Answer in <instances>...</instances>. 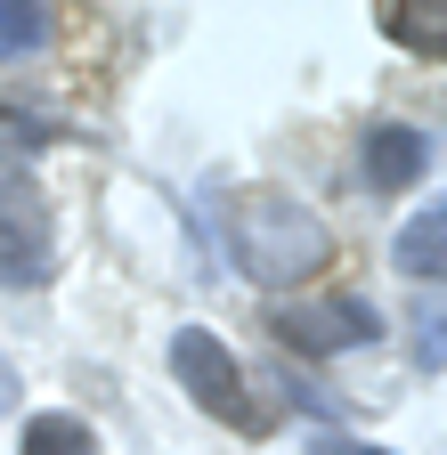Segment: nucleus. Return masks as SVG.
<instances>
[{
	"label": "nucleus",
	"instance_id": "1",
	"mask_svg": "<svg viewBox=\"0 0 447 455\" xmlns=\"http://www.w3.org/2000/svg\"><path fill=\"white\" fill-rule=\"evenodd\" d=\"M228 260L252 284H309L333 260V228L285 188H244L228 204Z\"/></svg>",
	"mask_w": 447,
	"mask_h": 455
},
{
	"label": "nucleus",
	"instance_id": "2",
	"mask_svg": "<svg viewBox=\"0 0 447 455\" xmlns=\"http://www.w3.org/2000/svg\"><path fill=\"white\" fill-rule=\"evenodd\" d=\"M172 374H180V390L196 398L204 415H220V423H236V431H260L268 415L244 398V366L220 350V333H204V325H180L172 333Z\"/></svg>",
	"mask_w": 447,
	"mask_h": 455
},
{
	"label": "nucleus",
	"instance_id": "3",
	"mask_svg": "<svg viewBox=\"0 0 447 455\" xmlns=\"http://www.w3.org/2000/svg\"><path fill=\"white\" fill-rule=\"evenodd\" d=\"M58 276V220L33 180H0V284H49Z\"/></svg>",
	"mask_w": 447,
	"mask_h": 455
},
{
	"label": "nucleus",
	"instance_id": "4",
	"mask_svg": "<svg viewBox=\"0 0 447 455\" xmlns=\"http://www.w3.org/2000/svg\"><path fill=\"white\" fill-rule=\"evenodd\" d=\"M268 333L285 350H301V358H333V350H366L382 333V317L366 301H350V293H325V301H285L268 317Z\"/></svg>",
	"mask_w": 447,
	"mask_h": 455
},
{
	"label": "nucleus",
	"instance_id": "5",
	"mask_svg": "<svg viewBox=\"0 0 447 455\" xmlns=\"http://www.w3.org/2000/svg\"><path fill=\"white\" fill-rule=\"evenodd\" d=\"M358 163H366V180L382 196H399V188H415L423 171H431V131H415V123H374L358 139Z\"/></svg>",
	"mask_w": 447,
	"mask_h": 455
},
{
	"label": "nucleus",
	"instance_id": "6",
	"mask_svg": "<svg viewBox=\"0 0 447 455\" xmlns=\"http://www.w3.org/2000/svg\"><path fill=\"white\" fill-rule=\"evenodd\" d=\"M399 276H423V284H439V268H447V212L439 204H423L407 228H399Z\"/></svg>",
	"mask_w": 447,
	"mask_h": 455
},
{
	"label": "nucleus",
	"instance_id": "7",
	"mask_svg": "<svg viewBox=\"0 0 447 455\" xmlns=\"http://www.w3.org/2000/svg\"><path fill=\"white\" fill-rule=\"evenodd\" d=\"M17 455H98V431L82 415H33Z\"/></svg>",
	"mask_w": 447,
	"mask_h": 455
},
{
	"label": "nucleus",
	"instance_id": "8",
	"mask_svg": "<svg viewBox=\"0 0 447 455\" xmlns=\"http://www.w3.org/2000/svg\"><path fill=\"white\" fill-rule=\"evenodd\" d=\"M41 41H49V17L25 9V0H0V57H25V49H41Z\"/></svg>",
	"mask_w": 447,
	"mask_h": 455
},
{
	"label": "nucleus",
	"instance_id": "9",
	"mask_svg": "<svg viewBox=\"0 0 447 455\" xmlns=\"http://www.w3.org/2000/svg\"><path fill=\"white\" fill-rule=\"evenodd\" d=\"M41 147H49V123H41V114L0 106V171H9L17 155H41Z\"/></svg>",
	"mask_w": 447,
	"mask_h": 455
},
{
	"label": "nucleus",
	"instance_id": "10",
	"mask_svg": "<svg viewBox=\"0 0 447 455\" xmlns=\"http://www.w3.org/2000/svg\"><path fill=\"white\" fill-rule=\"evenodd\" d=\"M390 33H399V41H423V49L439 57V17H423V25H415V17H390Z\"/></svg>",
	"mask_w": 447,
	"mask_h": 455
},
{
	"label": "nucleus",
	"instance_id": "11",
	"mask_svg": "<svg viewBox=\"0 0 447 455\" xmlns=\"http://www.w3.org/2000/svg\"><path fill=\"white\" fill-rule=\"evenodd\" d=\"M423 374H439V309L423 317Z\"/></svg>",
	"mask_w": 447,
	"mask_h": 455
},
{
	"label": "nucleus",
	"instance_id": "12",
	"mask_svg": "<svg viewBox=\"0 0 447 455\" xmlns=\"http://www.w3.org/2000/svg\"><path fill=\"white\" fill-rule=\"evenodd\" d=\"M317 455H390V447H358V439H317Z\"/></svg>",
	"mask_w": 447,
	"mask_h": 455
},
{
	"label": "nucleus",
	"instance_id": "13",
	"mask_svg": "<svg viewBox=\"0 0 447 455\" xmlns=\"http://www.w3.org/2000/svg\"><path fill=\"white\" fill-rule=\"evenodd\" d=\"M9 407H17V366L0 358V415H9Z\"/></svg>",
	"mask_w": 447,
	"mask_h": 455
}]
</instances>
